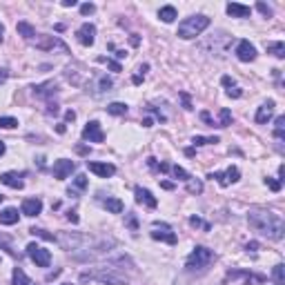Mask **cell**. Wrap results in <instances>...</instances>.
Here are the masks:
<instances>
[{
  "label": "cell",
  "mask_w": 285,
  "mask_h": 285,
  "mask_svg": "<svg viewBox=\"0 0 285 285\" xmlns=\"http://www.w3.org/2000/svg\"><path fill=\"white\" fill-rule=\"evenodd\" d=\"M250 225L254 227L256 232L270 236L274 241L283 239V221L279 214L268 212V210H252L250 212Z\"/></svg>",
  "instance_id": "cell-1"
},
{
  "label": "cell",
  "mask_w": 285,
  "mask_h": 285,
  "mask_svg": "<svg viewBox=\"0 0 285 285\" xmlns=\"http://www.w3.org/2000/svg\"><path fill=\"white\" fill-rule=\"evenodd\" d=\"M207 27H210V18L207 16H189L178 25V36L183 40H189V38L201 36Z\"/></svg>",
  "instance_id": "cell-2"
},
{
  "label": "cell",
  "mask_w": 285,
  "mask_h": 285,
  "mask_svg": "<svg viewBox=\"0 0 285 285\" xmlns=\"http://www.w3.org/2000/svg\"><path fill=\"white\" fill-rule=\"evenodd\" d=\"M114 268H103L98 272H89V274H83L80 281H101V283H109V285H127V279L118 277V274L112 272Z\"/></svg>",
  "instance_id": "cell-3"
},
{
  "label": "cell",
  "mask_w": 285,
  "mask_h": 285,
  "mask_svg": "<svg viewBox=\"0 0 285 285\" xmlns=\"http://www.w3.org/2000/svg\"><path fill=\"white\" fill-rule=\"evenodd\" d=\"M214 261V252L207 248H194V252L187 256V270H205Z\"/></svg>",
  "instance_id": "cell-4"
},
{
  "label": "cell",
  "mask_w": 285,
  "mask_h": 285,
  "mask_svg": "<svg viewBox=\"0 0 285 285\" xmlns=\"http://www.w3.org/2000/svg\"><path fill=\"white\" fill-rule=\"evenodd\" d=\"M27 254H29V259L34 261L38 268H47V265L51 263L49 250L40 248V245H36V243H29V245H27Z\"/></svg>",
  "instance_id": "cell-5"
},
{
  "label": "cell",
  "mask_w": 285,
  "mask_h": 285,
  "mask_svg": "<svg viewBox=\"0 0 285 285\" xmlns=\"http://www.w3.org/2000/svg\"><path fill=\"white\" fill-rule=\"evenodd\" d=\"M151 239L156 241H165L169 245H176V234L169 230V225L165 223H154V232H151Z\"/></svg>",
  "instance_id": "cell-6"
},
{
  "label": "cell",
  "mask_w": 285,
  "mask_h": 285,
  "mask_svg": "<svg viewBox=\"0 0 285 285\" xmlns=\"http://www.w3.org/2000/svg\"><path fill=\"white\" fill-rule=\"evenodd\" d=\"M74 169H76V163H74V160L60 158V160H56V163H54V169H51V172H54V178L65 180L71 172H74Z\"/></svg>",
  "instance_id": "cell-7"
},
{
  "label": "cell",
  "mask_w": 285,
  "mask_h": 285,
  "mask_svg": "<svg viewBox=\"0 0 285 285\" xmlns=\"http://www.w3.org/2000/svg\"><path fill=\"white\" fill-rule=\"evenodd\" d=\"M83 139L89 141V142H103V141H105V134H103L101 125H98L96 121H92V123H87V125H85Z\"/></svg>",
  "instance_id": "cell-8"
},
{
  "label": "cell",
  "mask_w": 285,
  "mask_h": 285,
  "mask_svg": "<svg viewBox=\"0 0 285 285\" xmlns=\"http://www.w3.org/2000/svg\"><path fill=\"white\" fill-rule=\"evenodd\" d=\"M236 56H239V60H243V63H250V60H254V58H256L254 45H252L250 40H241L239 47H236Z\"/></svg>",
  "instance_id": "cell-9"
},
{
  "label": "cell",
  "mask_w": 285,
  "mask_h": 285,
  "mask_svg": "<svg viewBox=\"0 0 285 285\" xmlns=\"http://www.w3.org/2000/svg\"><path fill=\"white\" fill-rule=\"evenodd\" d=\"M78 40H80V45L92 47L94 40H96V27L89 25V22H85V25L78 29Z\"/></svg>",
  "instance_id": "cell-10"
},
{
  "label": "cell",
  "mask_w": 285,
  "mask_h": 285,
  "mask_svg": "<svg viewBox=\"0 0 285 285\" xmlns=\"http://www.w3.org/2000/svg\"><path fill=\"white\" fill-rule=\"evenodd\" d=\"M87 167H89V172H94L96 176H103V178L116 174V167H114L112 163H89L87 160Z\"/></svg>",
  "instance_id": "cell-11"
},
{
  "label": "cell",
  "mask_w": 285,
  "mask_h": 285,
  "mask_svg": "<svg viewBox=\"0 0 285 285\" xmlns=\"http://www.w3.org/2000/svg\"><path fill=\"white\" fill-rule=\"evenodd\" d=\"M210 178H216L218 183L223 185V187H227L230 183H236V180H239V169H236V167H227L225 174L214 172V174H210Z\"/></svg>",
  "instance_id": "cell-12"
},
{
  "label": "cell",
  "mask_w": 285,
  "mask_h": 285,
  "mask_svg": "<svg viewBox=\"0 0 285 285\" xmlns=\"http://www.w3.org/2000/svg\"><path fill=\"white\" fill-rule=\"evenodd\" d=\"M40 212H42L40 198H25V201H22V214H25V216H38Z\"/></svg>",
  "instance_id": "cell-13"
},
{
  "label": "cell",
  "mask_w": 285,
  "mask_h": 285,
  "mask_svg": "<svg viewBox=\"0 0 285 285\" xmlns=\"http://www.w3.org/2000/svg\"><path fill=\"white\" fill-rule=\"evenodd\" d=\"M272 116H274V101H268L259 107V112H256V123H259V125H265Z\"/></svg>",
  "instance_id": "cell-14"
},
{
  "label": "cell",
  "mask_w": 285,
  "mask_h": 285,
  "mask_svg": "<svg viewBox=\"0 0 285 285\" xmlns=\"http://www.w3.org/2000/svg\"><path fill=\"white\" fill-rule=\"evenodd\" d=\"M0 183H4L7 187H11V189H22V178H20V174H16V172L0 174Z\"/></svg>",
  "instance_id": "cell-15"
},
{
  "label": "cell",
  "mask_w": 285,
  "mask_h": 285,
  "mask_svg": "<svg viewBox=\"0 0 285 285\" xmlns=\"http://www.w3.org/2000/svg\"><path fill=\"white\" fill-rule=\"evenodd\" d=\"M227 13H230L232 18H248L250 16V7L239 4V2H230L227 4Z\"/></svg>",
  "instance_id": "cell-16"
},
{
  "label": "cell",
  "mask_w": 285,
  "mask_h": 285,
  "mask_svg": "<svg viewBox=\"0 0 285 285\" xmlns=\"http://www.w3.org/2000/svg\"><path fill=\"white\" fill-rule=\"evenodd\" d=\"M136 201L145 203L147 207H156V205H158V201L151 196V192H147V189H142V187H136Z\"/></svg>",
  "instance_id": "cell-17"
},
{
  "label": "cell",
  "mask_w": 285,
  "mask_h": 285,
  "mask_svg": "<svg viewBox=\"0 0 285 285\" xmlns=\"http://www.w3.org/2000/svg\"><path fill=\"white\" fill-rule=\"evenodd\" d=\"M0 223H2V225H13V223H18V210H13V207L2 210L0 212Z\"/></svg>",
  "instance_id": "cell-18"
},
{
  "label": "cell",
  "mask_w": 285,
  "mask_h": 285,
  "mask_svg": "<svg viewBox=\"0 0 285 285\" xmlns=\"http://www.w3.org/2000/svg\"><path fill=\"white\" fill-rule=\"evenodd\" d=\"M105 207H107V212H112V214H121L123 210H125V205H123L121 198H107Z\"/></svg>",
  "instance_id": "cell-19"
},
{
  "label": "cell",
  "mask_w": 285,
  "mask_h": 285,
  "mask_svg": "<svg viewBox=\"0 0 285 285\" xmlns=\"http://www.w3.org/2000/svg\"><path fill=\"white\" fill-rule=\"evenodd\" d=\"M18 34L22 38H27V40H31V38L36 36V29L29 25V22H18Z\"/></svg>",
  "instance_id": "cell-20"
},
{
  "label": "cell",
  "mask_w": 285,
  "mask_h": 285,
  "mask_svg": "<svg viewBox=\"0 0 285 285\" xmlns=\"http://www.w3.org/2000/svg\"><path fill=\"white\" fill-rule=\"evenodd\" d=\"M158 18L163 22H174V20H176V9H174V7H163L158 11Z\"/></svg>",
  "instance_id": "cell-21"
},
{
  "label": "cell",
  "mask_w": 285,
  "mask_h": 285,
  "mask_svg": "<svg viewBox=\"0 0 285 285\" xmlns=\"http://www.w3.org/2000/svg\"><path fill=\"white\" fill-rule=\"evenodd\" d=\"M13 285H31V279L20 268H16L13 270Z\"/></svg>",
  "instance_id": "cell-22"
},
{
  "label": "cell",
  "mask_w": 285,
  "mask_h": 285,
  "mask_svg": "<svg viewBox=\"0 0 285 285\" xmlns=\"http://www.w3.org/2000/svg\"><path fill=\"white\" fill-rule=\"evenodd\" d=\"M272 279H274V283H277V285H285V268H283L281 263L274 265V270H272Z\"/></svg>",
  "instance_id": "cell-23"
},
{
  "label": "cell",
  "mask_w": 285,
  "mask_h": 285,
  "mask_svg": "<svg viewBox=\"0 0 285 285\" xmlns=\"http://www.w3.org/2000/svg\"><path fill=\"white\" fill-rule=\"evenodd\" d=\"M268 51H270V54H274L277 58H283V56H285V45H283V42H270Z\"/></svg>",
  "instance_id": "cell-24"
},
{
  "label": "cell",
  "mask_w": 285,
  "mask_h": 285,
  "mask_svg": "<svg viewBox=\"0 0 285 285\" xmlns=\"http://www.w3.org/2000/svg\"><path fill=\"white\" fill-rule=\"evenodd\" d=\"M107 112L114 116H123V114H127V105L125 103H112V105H107Z\"/></svg>",
  "instance_id": "cell-25"
},
{
  "label": "cell",
  "mask_w": 285,
  "mask_h": 285,
  "mask_svg": "<svg viewBox=\"0 0 285 285\" xmlns=\"http://www.w3.org/2000/svg\"><path fill=\"white\" fill-rule=\"evenodd\" d=\"M187 192L189 194H201L203 192V183H201V180H192V178H189L187 180Z\"/></svg>",
  "instance_id": "cell-26"
},
{
  "label": "cell",
  "mask_w": 285,
  "mask_h": 285,
  "mask_svg": "<svg viewBox=\"0 0 285 285\" xmlns=\"http://www.w3.org/2000/svg\"><path fill=\"white\" fill-rule=\"evenodd\" d=\"M13 127H18L16 118H9V116L0 118V130H13Z\"/></svg>",
  "instance_id": "cell-27"
},
{
  "label": "cell",
  "mask_w": 285,
  "mask_h": 285,
  "mask_svg": "<svg viewBox=\"0 0 285 285\" xmlns=\"http://www.w3.org/2000/svg\"><path fill=\"white\" fill-rule=\"evenodd\" d=\"M169 169H172V174H174L176 178H180V180H189V178H192L183 167H178V165H174V167H169Z\"/></svg>",
  "instance_id": "cell-28"
},
{
  "label": "cell",
  "mask_w": 285,
  "mask_h": 285,
  "mask_svg": "<svg viewBox=\"0 0 285 285\" xmlns=\"http://www.w3.org/2000/svg\"><path fill=\"white\" fill-rule=\"evenodd\" d=\"M194 145H210V142H218L216 136H212V139H203V136H194Z\"/></svg>",
  "instance_id": "cell-29"
},
{
  "label": "cell",
  "mask_w": 285,
  "mask_h": 285,
  "mask_svg": "<svg viewBox=\"0 0 285 285\" xmlns=\"http://www.w3.org/2000/svg\"><path fill=\"white\" fill-rule=\"evenodd\" d=\"M232 123V114L227 109H221V127H227Z\"/></svg>",
  "instance_id": "cell-30"
},
{
  "label": "cell",
  "mask_w": 285,
  "mask_h": 285,
  "mask_svg": "<svg viewBox=\"0 0 285 285\" xmlns=\"http://www.w3.org/2000/svg\"><path fill=\"white\" fill-rule=\"evenodd\" d=\"M283 125H285V118L279 116L277 118V139L279 141H283Z\"/></svg>",
  "instance_id": "cell-31"
},
{
  "label": "cell",
  "mask_w": 285,
  "mask_h": 285,
  "mask_svg": "<svg viewBox=\"0 0 285 285\" xmlns=\"http://www.w3.org/2000/svg\"><path fill=\"white\" fill-rule=\"evenodd\" d=\"M189 223H192L194 227H203V230H210V225H205V223H203L201 218H196V216H192V218H189Z\"/></svg>",
  "instance_id": "cell-32"
},
{
  "label": "cell",
  "mask_w": 285,
  "mask_h": 285,
  "mask_svg": "<svg viewBox=\"0 0 285 285\" xmlns=\"http://www.w3.org/2000/svg\"><path fill=\"white\" fill-rule=\"evenodd\" d=\"M76 187H78V189L87 187V176H83V174H80V176H76Z\"/></svg>",
  "instance_id": "cell-33"
},
{
  "label": "cell",
  "mask_w": 285,
  "mask_h": 285,
  "mask_svg": "<svg viewBox=\"0 0 285 285\" xmlns=\"http://www.w3.org/2000/svg\"><path fill=\"white\" fill-rule=\"evenodd\" d=\"M101 63H107V67H112L114 71H121V65L118 63H114V60H109V58H98Z\"/></svg>",
  "instance_id": "cell-34"
},
{
  "label": "cell",
  "mask_w": 285,
  "mask_h": 285,
  "mask_svg": "<svg viewBox=\"0 0 285 285\" xmlns=\"http://www.w3.org/2000/svg\"><path fill=\"white\" fill-rule=\"evenodd\" d=\"M256 7H259V11H261V13H265V16H270V13H272V9H270L265 2H259Z\"/></svg>",
  "instance_id": "cell-35"
},
{
  "label": "cell",
  "mask_w": 285,
  "mask_h": 285,
  "mask_svg": "<svg viewBox=\"0 0 285 285\" xmlns=\"http://www.w3.org/2000/svg\"><path fill=\"white\" fill-rule=\"evenodd\" d=\"M268 185H270V187H272V192H279V189H281V183H279V180L268 178Z\"/></svg>",
  "instance_id": "cell-36"
},
{
  "label": "cell",
  "mask_w": 285,
  "mask_h": 285,
  "mask_svg": "<svg viewBox=\"0 0 285 285\" xmlns=\"http://www.w3.org/2000/svg\"><path fill=\"white\" fill-rule=\"evenodd\" d=\"M112 87V80L109 78H101V92H105V89Z\"/></svg>",
  "instance_id": "cell-37"
},
{
  "label": "cell",
  "mask_w": 285,
  "mask_h": 285,
  "mask_svg": "<svg viewBox=\"0 0 285 285\" xmlns=\"http://www.w3.org/2000/svg\"><path fill=\"white\" fill-rule=\"evenodd\" d=\"M94 9H96L94 4H83V7H80V11H83L85 16H87V13H94Z\"/></svg>",
  "instance_id": "cell-38"
},
{
  "label": "cell",
  "mask_w": 285,
  "mask_h": 285,
  "mask_svg": "<svg viewBox=\"0 0 285 285\" xmlns=\"http://www.w3.org/2000/svg\"><path fill=\"white\" fill-rule=\"evenodd\" d=\"M227 96H230V98H239V96H241V89H239V87L227 89Z\"/></svg>",
  "instance_id": "cell-39"
},
{
  "label": "cell",
  "mask_w": 285,
  "mask_h": 285,
  "mask_svg": "<svg viewBox=\"0 0 285 285\" xmlns=\"http://www.w3.org/2000/svg\"><path fill=\"white\" fill-rule=\"evenodd\" d=\"M67 218H69L71 223H78V216H76V212H69V214H67Z\"/></svg>",
  "instance_id": "cell-40"
},
{
  "label": "cell",
  "mask_w": 285,
  "mask_h": 285,
  "mask_svg": "<svg viewBox=\"0 0 285 285\" xmlns=\"http://www.w3.org/2000/svg\"><path fill=\"white\" fill-rule=\"evenodd\" d=\"M7 69H0V83H4V80H7Z\"/></svg>",
  "instance_id": "cell-41"
},
{
  "label": "cell",
  "mask_w": 285,
  "mask_h": 285,
  "mask_svg": "<svg viewBox=\"0 0 285 285\" xmlns=\"http://www.w3.org/2000/svg\"><path fill=\"white\" fill-rule=\"evenodd\" d=\"M76 0H63V7H74Z\"/></svg>",
  "instance_id": "cell-42"
},
{
  "label": "cell",
  "mask_w": 285,
  "mask_h": 285,
  "mask_svg": "<svg viewBox=\"0 0 285 285\" xmlns=\"http://www.w3.org/2000/svg\"><path fill=\"white\" fill-rule=\"evenodd\" d=\"M65 118H67V121H74V118H76V114H74V112H71V109H69V112L65 114Z\"/></svg>",
  "instance_id": "cell-43"
},
{
  "label": "cell",
  "mask_w": 285,
  "mask_h": 285,
  "mask_svg": "<svg viewBox=\"0 0 285 285\" xmlns=\"http://www.w3.org/2000/svg\"><path fill=\"white\" fill-rule=\"evenodd\" d=\"M4 154V142H0V156Z\"/></svg>",
  "instance_id": "cell-44"
},
{
  "label": "cell",
  "mask_w": 285,
  "mask_h": 285,
  "mask_svg": "<svg viewBox=\"0 0 285 285\" xmlns=\"http://www.w3.org/2000/svg\"><path fill=\"white\" fill-rule=\"evenodd\" d=\"M2 34H4V27L0 25V40H2Z\"/></svg>",
  "instance_id": "cell-45"
},
{
  "label": "cell",
  "mask_w": 285,
  "mask_h": 285,
  "mask_svg": "<svg viewBox=\"0 0 285 285\" xmlns=\"http://www.w3.org/2000/svg\"><path fill=\"white\" fill-rule=\"evenodd\" d=\"M2 198H4V196H0V203H2Z\"/></svg>",
  "instance_id": "cell-46"
},
{
  "label": "cell",
  "mask_w": 285,
  "mask_h": 285,
  "mask_svg": "<svg viewBox=\"0 0 285 285\" xmlns=\"http://www.w3.org/2000/svg\"><path fill=\"white\" fill-rule=\"evenodd\" d=\"M63 285H71V283H63Z\"/></svg>",
  "instance_id": "cell-47"
}]
</instances>
